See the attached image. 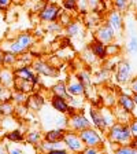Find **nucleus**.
I'll list each match as a JSON object with an SVG mask.
<instances>
[{
	"mask_svg": "<svg viewBox=\"0 0 137 154\" xmlns=\"http://www.w3.org/2000/svg\"><path fill=\"white\" fill-rule=\"evenodd\" d=\"M132 131L129 124L121 121H115L107 129V139L110 143L115 144H128L132 139Z\"/></svg>",
	"mask_w": 137,
	"mask_h": 154,
	"instance_id": "1",
	"label": "nucleus"
},
{
	"mask_svg": "<svg viewBox=\"0 0 137 154\" xmlns=\"http://www.w3.org/2000/svg\"><path fill=\"white\" fill-rule=\"evenodd\" d=\"M34 40H36V37L32 32H22V33H19L14 40H11L8 43L7 50L16 55H21L23 52H26L29 48L34 44Z\"/></svg>",
	"mask_w": 137,
	"mask_h": 154,
	"instance_id": "2",
	"label": "nucleus"
},
{
	"mask_svg": "<svg viewBox=\"0 0 137 154\" xmlns=\"http://www.w3.org/2000/svg\"><path fill=\"white\" fill-rule=\"evenodd\" d=\"M88 127H92V122L81 112H74L73 110L70 114H67V129L80 132L82 129L88 128Z\"/></svg>",
	"mask_w": 137,
	"mask_h": 154,
	"instance_id": "3",
	"label": "nucleus"
},
{
	"mask_svg": "<svg viewBox=\"0 0 137 154\" xmlns=\"http://www.w3.org/2000/svg\"><path fill=\"white\" fill-rule=\"evenodd\" d=\"M81 140L84 142L85 146H95V147H103V138L100 135V131L96 129L95 127H88L78 132Z\"/></svg>",
	"mask_w": 137,
	"mask_h": 154,
	"instance_id": "4",
	"label": "nucleus"
},
{
	"mask_svg": "<svg viewBox=\"0 0 137 154\" xmlns=\"http://www.w3.org/2000/svg\"><path fill=\"white\" fill-rule=\"evenodd\" d=\"M63 144L66 146V149L69 151H73V153H81L85 147L84 142L81 140L78 132L71 131V129H66L63 136Z\"/></svg>",
	"mask_w": 137,
	"mask_h": 154,
	"instance_id": "5",
	"label": "nucleus"
},
{
	"mask_svg": "<svg viewBox=\"0 0 137 154\" xmlns=\"http://www.w3.org/2000/svg\"><path fill=\"white\" fill-rule=\"evenodd\" d=\"M93 36H95L96 40H99V42L103 43V44H110V43L115 42L117 33H115V30L107 22H103L95 29Z\"/></svg>",
	"mask_w": 137,
	"mask_h": 154,
	"instance_id": "6",
	"label": "nucleus"
},
{
	"mask_svg": "<svg viewBox=\"0 0 137 154\" xmlns=\"http://www.w3.org/2000/svg\"><path fill=\"white\" fill-rule=\"evenodd\" d=\"M62 10L61 7L55 3H45V6L40 10V14H38V18L41 19L43 22H54L59 19Z\"/></svg>",
	"mask_w": 137,
	"mask_h": 154,
	"instance_id": "7",
	"label": "nucleus"
},
{
	"mask_svg": "<svg viewBox=\"0 0 137 154\" xmlns=\"http://www.w3.org/2000/svg\"><path fill=\"white\" fill-rule=\"evenodd\" d=\"M132 79V65L129 61L122 59L117 63V70H115V80L119 84H126Z\"/></svg>",
	"mask_w": 137,
	"mask_h": 154,
	"instance_id": "8",
	"label": "nucleus"
},
{
	"mask_svg": "<svg viewBox=\"0 0 137 154\" xmlns=\"http://www.w3.org/2000/svg\"><path fill=\"white\" fill-rule=\"evenodd\" d=\"M106 22L114 29L117 35H121L122 30H124V17H122V13L119 10H110L107 15H106Z\"/></svg>",
	"mask_w": 137,
	"mask_h": 154,
	"instance_id": "9",
	"label": "nucleus"
},
{
	"mask_svg": "<svg viewBox=\"0 0 137 154\" xmlns=\"http://www.w3.org/2000/svg\"><path fill=\"white\" fill-rule=\"evenodd\" d=\"M32 66L34 72L40 76H47V77H56L58 76V69L52 66L51 63H48L47 61L43 59H33Z\"/></svg>",
	"mask_w": 137,
	"mask_h": 154,
	"instance_id": "10",
	"label": "nucleus"
},
{
	"mask_svg": "<svg viewBox=\"0 0 137 154\" xmlns=\"http://www.w3.org/2000/svg\"><path fill=\"white\" fill-rule=\"evenodd\" d=\"M15 73V79H23V80H32L34 84L38 83L40 80V74H37L34 72L32 65H19L18 67L14 69Z\"/></svg>",
	"mask_w": 137,
	"mask_h": 154,
	"instance_id": "11",
	"label": "nucleus"
},
{
	"mask_svg": "<svg viewBox=\"0 0 137 154\" xmlns=\"http://www.w3.org/2000/svg\"><path fill=\"white\" fill-rule=\"evenodd\" d=\"M40 151H44V153H63L66 154L67 149L63 144V142H48L45 139H43L40 143L37 144Z\"/></svg>",
	"mask_w": 137,
	"mask_h": 154,
	"instance_id": "12",
	"label": "nucleus"
},
{
	"mask_svg": "<svg viewBox=\"0 0 137 154\" xmlns=\"http://www.w3.org/2000/svg\"><path fill=\"white\" fill-rule=\"evenodd\" d=\"M67 85V91L70 94V96H82L85 95L86 92V88L80 80H78V77L77 76H70L69 77V80L66 83Z\"/></svg>",
	"mask_w": 137,
	"mask_h": 154,
	"instance_id": "13",
	"label": "nucleus"
},
{
	"mask_svg": "<svg viewBox=\"0 0 137 154\" xmlns=\"http://www.w3.org/2000/svg\"><path fill=\"white\" fill-rule=\"evenodd\" d=\"M89 116H91V122H92V125L96 129H99L100 132H107L109 127H107V124H106V121H104L102 110L96 109V107H92V109L89 110Z\"/></svg>",
	"mask_w": 137,
	"mask_h": 154,
	"instance_id": "14",
	"label": "nucleus"
},
{
	"mask_svg": "<svg viewBox=\"0 0 137 154\" xmlns=\"http://www.w3.org/2000/svg\"><path fill=\"white\" fill-rule=\"evenodd\" d=\"M0 83L10 90H13L14 83H15V73H14L13 67L0 66Z\"/></svg>",
	"mask_w": 137,
	"mask_h": 154,
	"instance_id": "15",
	"label": "nucleus"
},
{
	"mask_svg": "<svg viewBox=\"0 0 137 154\" xmlns=\"http://www.w3.org/2000/svg\"><path fill=\"white\" fill-rule=\"evenodd\" d=\"M51 105H52V107H54L56 112L61 113V114H66L67 116V114H70V113L73 112V109H71L69 100L64 99V98H62V96L52 95Z\"/></svg>",
	"mask_w": 137,
	"mask_h": 154,
	"instance_id": "16",
	"label": "nucleus"
},
{
	"mask_svg": "<svg viewBox=\"0 0 137 154\" xmlns=\"http://www.w3.org/2000/svg\"><path fill=\"white\" fill-rule=\"evenodd\" d=\"M26 106H28L29 110H32V112H37V110H40L43 107V105H44V96L41 95V94H30V95L28 96V100H26L25 103Z\"/></svg>",
	"mask_w": 137,
	"mask_h": 154,
	"instance_id": "17",
	"label": "nucleus"
},
{
	"mask_svg": "<svg viewBox=\"0 0 137 154\" xmlns=\"http://www.w3.org/2000/svg\"><path fill=\"white\" fill-rule=\"evenodd\" d=\"M88 47L91 48V51L93 52V55H95L99 61H104L106 58H107V54H106V44L100 43L99 40L93 38Z\"/></svg>",
	"mask_w": 137,
	"mask_h": 154,
	"instance_id": "18",
	"label": "nucleus"
},
{
	"mask_svg": "<svg viewBox=\"0 0 137 154\" xmlns=\"http://www.w3.org/2000/svg\"><path fill=\"white\" fill-rule=\"evenodd\" d=\"M64 32L70 37H78L81 35L84 36V28L80 21H70L67 25H64Z\"/></svg>",
	"mask_w": 137,
	"mask_h": 154,
	"instance_id": "19",
	"label": "nucleus"
},
{
	"mask_svg": "<svg viewBox=\"0 0 137 154\" xmlns=\"http://www.w3.org/2000/svg\"><path fill=\"white\" fill-rule=\"evenodd\" d=\"M118 105L130 113H133L136 110V103H134L133 95H129V94H121L118 96Z\"/></svg>",
	"mask_w": 137,
	"mask_h": 154,
	"instance_id": "20",
	"label": "nucleus"
},
{
	"mask_svg": "<svg viewBox=\"0 0 137 154\" xmlns=\"http://www.w3.org/2000/svg\"><path fill=\"white\" fill-rule=\"evenodd\" d=\"M64 132L66 129L64 128H55L51 129V131H47L44 135H43V139L48 142H62L64 136Z\"/></svg>",
	"mask_w": 137,
	"mask_h": 154,
	"instance_id": "21",
	"label": "nucleus"
},
{
	"mask_svg": "<svg viewBox=\"0 0 137 154\" xmlns=\"http://www.w3.org/2000/svg\"><path fill=\"white\" fill-rule=\"evenodd\" d=\"M34 85L36 84L32 80H23V79H15V83H14L15 90H19L26 94H32L34 90Z\"/></svg>",
	"mask_w": 137,
	"mask_h": 154,
	"instance_id": "22",
	"label": "nucleus"
},
{
	"mask_svg": "<svg viewBox=\"0 0 137 154\" xmlns=\"http://www.w3.org/2000/svg\"><path fill=\"white\" fill-rule=\"evenodd\" d=\"M51 91H52L54 95L62 96V98H64V99H67V100L71 98L70 94H69V91H67V85H66L64 81H58L56 84H54L52 88H51Z\"/></svg>",
	"mask_w": 137,
	"mask_h": 154,
	"instance_id": "23",
	"label": "nucleus"
},
{
	"mask_svg": "<svg viewBox=\"0 0 137 154\" xmlns=\"http://www.w3.org/2000/svg\"><path fill=\"white\" fill-rule=\"evenodd\" d=\"M114 116H115V120L117 121H121V122H126V124H129L130 122V120L133 119V113L128 112V110H125L124 107H121V106H117V109L114 110Z\"/></svg>",
	"mask_w": 137,
	"mask_h": 154,
	"instance_id": "24",
	"label": "nucleus"
},
{
	"mask_svg": "<svg viewBox=\"0 0 137 154\" xmlns=\"http://www.w3.org/2000/svg\"><path fill=\"white\" fill-rule=\"evenodd\" d=\"M14 100L13 99H6L3 102H0V113L3 117H10L13 116L14 112H15V105H14Z\"/></svg>",
	"mask_w": 137,
	"mask_h": 154,
	"instance_id": "25",
	"label": "nucleus"
},
{
	"mask_svg": "<svg viewBox=\"0 0 137 154\" xmlns=\"http://www.w3.org/2000/svg\"><path fill=\"white\" fill-rule=\"evenodd\" d=\"M3 66H15L18 63V55L8 51V50H3Z\"/></svg>",
	"mask_w": 137,
	"mask_h": 154,
	"instance_id": "26",
	"label": "nucleus"
},
{
	"mask_svg": "<svg viewBox=\"0 0 137 154\" xmlns=\"http://www.w3.org/2000/svg\"><path fill=\"white\" fill-rule=\"evenodd\" d=\"M77 77H78V80L81 81V83L85 85V88L88 90L91 85H92V81H93V79H92V74L89 73V72L86 70V69H81L78 73L76 74Z\"/></svg>",
	"mask_w": 137,
	"mask_h": 154,
	"instance_id": "27",
	"label": "nucleus"
},
{
	"mask_svg": "<svg viewBox=\"0 0 137 154\" xmlns=\"http://www.w3.org/2000/svg\"><path fill=\"white\" fill-rule=\"evenodd\" d=\"M28 96L29 95L26 92H22V91H19V90H15V88H13V91H11V99L16 105H25L26 100H28Z\"/></svg>",
	"mask_w": 137,
	"mask_h": 154,
	"instance_id": "28",
	"label": "nucleus"
},
{
	"mask_svg": "<svg viewBox=\"0 0 137 154\" xmlns=\"http://www.w3.org/2000/svg\"><path fill=\"white\" fill-rule=\"evenodd\" d=\"M6 139L10 142H13V143H18V142L25 140V135H23V132L21 129H13V131H10L6 135Z\"/></svg>",
	"mask_w": 137,
	"mask_h": 154,
	"instance_id": "29",
	"label": "nucleus"
},
{
	"mask_svg": "<svg viewBox=\"0 0 137 154\" xmlns=\"http://www.w3.org/2000/svg\"><path fill=\"white\" fill-rule=\"evenodd\" d=\"M25 140H26V143L36 146V144H38L43 140V135L40 134V131H30L25 136Z\"/></svg>",
	"mask_w": 137,
	"mask_h": 154,
	"instance_id": "30",
	"label": "nucleus"
},
{
	"mask_svg": "<svg viewBox=\"0 0 137 154\" xmlns=\"http://www.w3.org/2000/svg\"><path fill=\"white\" fill-rule=\"evenodd\" d=\"M114 151L118 154H137V151L134 150L129 143L128 144H118V146L114 149Z\"/></svg>",
	"mask_w": 137,
	"mask_h": 154,
	"instance_id": "31",
	"label": "nucleus"
},
{
	"mask_svg": "<svg viewBox=\"0 0 137 154\" xmlns=\"http://www.w3.org/2000/svg\"><path fill=\"white\" fill-rule=\"evenodd\" d=\"M130 4H132V0H112V6H114V8L119 10L121 13L126 11Z\"/></svg>",
	"mask_w": 137,
	"mask_h": 154,
	"instance_id": "32",
	"label": "nucleus"
},
{
	"mask_svg": "<svg viewBox=\"0 0 137 154\" xmlns=\"http://www.w3.org/2000/svg\"><path fill=\"white\" fill-rule=\"evenodd\" d=\"M119 52H121L119 44H114V43L106 44V54H107V57H117Z\"/></svg>",
	"mask_w": 137,
	"mask_h": 154,
	"instance_id": "33",
	"label": "nucleus"
},
{
	"mask_svg": "<svg viewBox=\"0 0 137 154\" xmlns=\"http://www.w3.org/2000/svg\"><path fill=\"white\" fill-rule=\"evenodd\" d=\"M89 3L88 0H77V11L81 14H88L89 11Z\"/></svg>",
	"mask_w": 137,
	"mask_h": 154,
	"instance_id": "34",
	"label": "nucleus"
},
{
	"mask_svg": "<svg viewBox=\"0 0 137 154\" xmlns=\"http://www.w3.org/2000/svg\"><path fill=\"white\" fill-rule=\"evenodd\" d=\"M62 7L66 11H77V0H62Z\"/></svg>",
	"mask_w": 137,
	"mask_h": 154,
	"instance_id": "35",
	"label": "nucleus"
},
{
	"mask_svg": "<svg viewBox=\"0 0 137 154\" xmlns=\"http://www.w3.org/2000/svg\"><path fill=\"white\" fill-rule=\"evenodd\" d=\"M11 91L13 90H10L0 83V102H3L6 99H11Z\"/></svg>",
	"mask_w": 137,
	"mask_h": 154,
	"instance_id": "36",
	"label": "nucleus"
},
{
	"mask_svg": "<svg viewBox=\"0 0 137 154\" xmlns=\"http://www.w3.org/2000/svg\"><path fill=\"white\" fill-rule=\"evenodd\" d=\"M107 76H109V70H107L106 67H102V69H100V70L95 74V77L92 76V79H93V81H97V83H99V81L106 80V79H107Z\"/></svg>",
	"mask_w": 137,
	"mask_h": 154,
	"instance_id": "37",
	"label": "nucleus"
},
{
	"mask_svg": "<svg viewBox=\"0 0 137 154\" xmlns=\"http://www.w3.org/2000/svg\"><path fill=\"white\" fill-rule=\"evenodd\" d=\"M47 30L49 33H59L62 30V23L56 22V21H54V22H48Z\"/></svg>",
	"mask_w": 137,
	"mask_h": 154,
	"instance_id": "38",
	"label": "nucleus"
},
{
	"mask_svg": "<svg viewBox=\"0 0 137 154\" xmlns=\"http://www.w3.org/2000/svg\"><path fill=\"white\" fill-rule=\"evenodd\" d=\"M128 51L130 54H136L137 52V37L136 36H132L130 40L128 43Z\"/></svg>",
	"mask_w": 137,
	"mask_h": 154,
	"instance_id": "39",
	"label": "nucleus"
},
{
	"mask_svg": "<svg viewBox=\"0 0 137 154\" xmlns=\"http://www.w3.org/2000/svg\"><path fill=\"white\" fill-rule=\"evenodd\" d=\"M99 151H102V147H95V146H85V147H84V150L81 151V153H84V154H88V153L96 154V153H99Z\"/></svg>",
	"mask_w": 137,
	"mask_h": 154,
	"instance_id": "40",
	"label": "nucleus"
},
{
	"mask_svg": "<svg viewBox=\"0 0 137 154\" xmlns=\"http://www.w3.org/2000/svg\"><path fill=\"white\" fill-rule=\"evenodd\" d=\"M129 127H130V131L133 136H137V117H133L129 122Z\"/></svg>",
	"mask_w": 137,
	"mask_h": 154,
	"instance_id": "41",
	"label": "nucleus"
},
{
	"mask_svg": "<svg viewBox=\"0 0 137 154\" xmlns=\"http://www.w3.org/2000/svg\"><path fill=\"white\" fill-rule=\"evenodd\" d=\"M129 88L133 94H137V76L136 77H132L129 80Z\"/></svg>",
	"mask_w": 137,
	"mask_h": 154,
	"instance_id": "42",
	"label": "nucleus"
},
{
	"mask_svg": "<svg viewBox=\"0 0 137 154\" xmlns=\"http://www.w3.org/2000/svg\"><path fill=\"white\" fill-rule=\"evenodd\" d=\"M11 4H13V0H0V10L6 11Z\"/></svg>",
	"mask_w": 137,
	"mask_h": 154,
	"instance_id": "43",
	"label": "nucleus"
},
{
	"mask_svg": "<svg viewBox=\"0 0 137 154\" xmlns=\"http://www.w3.org/2000/svg\"><path fill=\"white\" fill-rule=\"evenodd\" d=\"M100 2L102 0H88V3H89V8L92 10V11H96L97 10V7H99Z\"/></svg>",
	"mask_w": 137,
	"mask_h": 154,
	"instance_id": "44",
	"label": "nucleus"
},
{
	"mask_svg": "<svg viewBox=\"0 0 137 154\" xmlns=\"http://www.w3.org/2000/svg\"><path fill=\"white\" fill-rule=\"evenodd\" d=\"M129 144H130L132 147H133L134 150L137 151V136H132V139H130V142H129Z\"/></svg>",
	"mask_w": 137,
	"mask_h": 154,
	"instance_id": "45",
	"label": "nucleus"
},
{
	"mask_svg": "<svg viewBox=\"0 0 137 154\" xmlns=\"http://www.w3.org/2000/svg\"><path fill=\"white\" fill-rule=\"evenodd\" d=\"M10 153H13V154H21V153H22V150H21V149H15V147H14V149H10Z\"/></svg>",
	"mask_w": 137,
	"mask_h": 154,
	"instance_id": "46",
	"label": "nucleus"
},
{
	"mask_svg": "<svg viewBox=\"0 0 137 154\" xmlns=\"http://www.w3.org/2000/svg\"><path fill=\"white\" fill-rule=\"evenodd\" d=\"M3 50L0 48V66H3Z\"/></svg>",
	"mask_w": 137,
	"mask_h": 154,
	"instance_id": "47",
	"label": "nucleus"
},
{
	"mask_svg": "<svg viewBox=\"0 0 137 154\" xmlns=\"http://www.w3.org/2000/svg\"><path fill=\"white\" fill-rule=\"evenodd\" d=\"M6 151H7V147L4 146V144L0 143V153H6Z\"/></svg>",
	"mask_w": 137,
	"mask_h": 154,
	"instance_id": "48",
	"label": "nucleus"
},
{
	"mask_svg": "<svg viewBox=\"0 0 137 154\" xmlns=\"http://www.w3.org/2000/svg\"><path fill=\"white\" fill-rule=\"evenodd\" d=\"M132 6H133V8L136 10V13H137V0H132Z\"/></svg>",
	"mask_w": 137,
	"mask_h": 154,
	"instance_id": "49",
	"label": "nucleus"
},
{
	"mask_svg": "<svg viewBox=\"0 0 137 154\" xmlns=\"http://www.w3.org/2000/svg\"><path fill=\"white\" fill-rule=\"evenodd\" d=\"M133 99H134V103H136V107H137V94H133Z\"/></svg>",
	"mask_w": 137,
	"mask_h": 154,
	"instance_id": "50",
	"label": "nucleus"
},
{
	"mask_svg": "<svg viewBox=\"0 0 137 154\" xmlns=\"http://www.w3.org/2000/svg\"><path fill=\"white\" fill-rule=\"evenodd\" d=\"M0 117H3V116H1V113H0Z\"/></svg>",
	"mask_w": 137,
	"mask_h": 154,
	"instance_id": "51",
	"label": "nucleus"
},
{
	"mask_svg": "<svg viewBox=\"0 0 137 154\" xmlns=\"http://www.w3.org/2000/svg\"><path fill=\"white\" fill-rule=\"evenodd\" d=\"M136 21H137V17H136Z\"/></svg>",
	"mask_w": 137,
	"mask_h": 154,
	"instance_id": "52",
	"label": "nucleus"
}]
</instances>
